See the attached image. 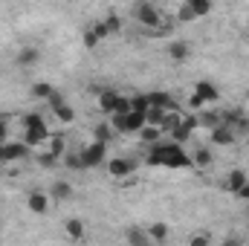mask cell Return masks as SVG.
Returning <instances> with one entry per match:
<instances>
[{"mask_svg": "<svg viewBox=\"0 0 249 246\" xmlns=\"http://www.w3.org/2000/svg\"><path fill=\"white\" fill-rule=\"evenodd\" d=\"M148 162L151 165H165V168H191V154L186 145L168 139V142H154L148 148Z\"/></svg>", "mask_w": 249, "mask_h": 246, "instance_id": "6da1fadb", "label": "cell"}, {"mask_svg": "<svg viewBox=\"0 0 249 246\" xmlns=\"http://www.w3.org/2000/svg\"><path fill=\"white\" fill-rule=\"evenodd\" d=\"M133 18L142 23V26H148L151 32H162V12L154 6V3H148V0H139L136 6H133Z\"/></svg>", "mask_w": 249, "mask_h": 246, "instance_id": "7a4b0ae2", "label": "cell"}, {"mask_svg": "<svg viewBox=\"0 0 249 246\" xmlns=\"http://www.w3.org/2000/svg\"><path fill=\"white\" fill-rule=\"evenodd\" d=\"M23 139H26L32 148H38L41 142H47V139H50V127H47V122H44L38 113L23 116Z\"/></svg>", "mask_w": 249, "mask_h": 246, "instance_id": "3957f363", "label": "cell"}, {"mask_svg": "<svg viewBox=\"0 0 249 246\" xmlns=\"http://www.w3.org/2000/svg\"><path fill=\"white\" fill-rule=\"evenodd\" d=\"M105 157H107V142H99V139H93V142L81 151V159H84L87 168H99V165L105 162Z\"/></svg>", "mask_w": 249, "mask_h": 246, "instance_id": "277c9868", "label": "cell"}, {"mask_svg": "<svg viewBox=\"0 0 249 246\" xmlns=\"http://www.w3.org/2000/svg\"><path fill=\"white\" fill-rule=\"evenodd\" d=\"M3 151H6V162H20V159H26L29 154H32V145L26 142V139H20V142H3Z\"/></svg>", "mask_w": 249, "mask_h": 246, "instance_id": "5b68a950", "label": "cell"}, {"mask_svg": "<svg viewBox=\"0 0 249 246\" xmlns=\"http://www.w3.org/2000/svg\"><path fill=\"white\" fill-rule=\"evenodd\" d=\"M209 136H212V142H214L217 148H229V145H235V139H238V133H235V130H232L226 122L214 124Z\"/></svg>", "mask_w": 249, "mask_h": 246, "instance_id": "8992f818", "label": "cell"}, {"mask_svg": "<svg viewBox=\"0 0 249 246\" xmlns=\"http://www.w3.org/2000/svg\"><path fill=\"white\" fill-rule=\"evenodd\" d=\"M107 174H110L113 180L130 177V174H133V159H127V157H113V159H107Z\"/></svg>", "mask_w": 249, "mask_h": 246, "instance_id": "52a82bcc", "label": "cell"}, {"mask_svg": "<svg viewBox=\"0 0 249 246\" xmlns=\"http://www.w3.org/2000/svg\"><path fill=\"white\" fill-rule=\"evenodd\" d=\"M220 116H223V122L229 124L235 133H249V119L241 107H232V110H226V113H220Z\"/></svg>", "mask_w": 249, "mask_h": 246, "instance_id": "ba28073f", "label": "cell"}, {"mask_svg": "<svg viewBox=\"0 0 249 246\" xmlns=\"http://www.w3.org/2000/svg\"><path fill=\"white\" fill-rule=\"evenodd\" d=\"M50 194H44V191H29V197H26V206H29V211L32 214H47L50 211Z\"/></svg>", "mask_w": 249, "mask_h": 246, "instance_id": "9c48e42d", "label": "cell"}, {"mask_svg": "<svg viewBox=\"0 0 249 246\" xmlns=\"http://www.w3.org/2000/svg\"><path fill=\"white\" fill-rule=\"evenodd\" d=\"M194 93L206 102V105H217V99H220V90H217V84H212V81H197L194 84Z\"/></svg>", "mask_w": 249, "mask_h": 246, "instance_id": "30bf717a", "label": "cell"}, {"mask_svg": "<svg viewBox=\"0 0 249 246\" xmlns=\"http://www.w3.org/2000/svg\"><path fill=\"white\" fill-rule=\"evenodd\" d=\"M188 55H191V47H188L186 41H171L168 44V58L174 64H186Z\"/></svg>", "mask_w": 249, "mask_h": 246, "instance_id": "8fae6325", "label": "cell"}, {"mask_svg": "<svg viewBox=\"0 0 249 246\" xmlns=\"http://www.w3.org/2000/svg\"><path fill=\"white\" fill-rule=\"evenodd\" d=\"M145 113L142 110H127L124 113V133H139L142 127H145Z\"/></svg>", "mask_w": 249, "mask_h": 246, "instance_id": "7c38bea8", "label": "cell"}, {"mask_svg": "<svg viewBox=\"0 0 249 246\" xmlns=\"http://www.w3.org/2000/svg\"><path fill=\"white\" fill-rule=\"evenodd\" d=\"M50 107H53V113H55V119H58L61 124H70V122H75V110H72V107H70V105H67L64 99H58V102H53Z\"/></svg>", "mask_w": 249, "mask_h": 246, "instance_id": "4fadbf2b", "label": "cell"}, {"mask_svg": "<svg viewBox=\"0 0 249 246\" xmlns=\"http://www.w3.org/2000/svg\"><path fill=\"white\" fill-rule=\"evenodd\" d=\"M38 58H41V53H38L35 47H23V50L15 55V64H18V67H35Z\"/></svg>", "mask_w": 249, "mask_h": 246, "instance_id": "5bb4252c", "label": "cell"}, {"mask_svg": "<svg viewBox=\"0 0 249 246\" xmlns=\"http://www.w3.org/2000/svg\"><path fill=\"white\" fill-rule=\"evenodd\" d=\"M116 105H119V93H113V90H102V93H99V107H102V113H113Z\"/></svg>", "mask_w": 249, "mask_h": 246, "instance_id": "9a60e30c", "label": "cell"}, {"mask_svg": "<svg viewBox=\"0 0 249 246\" xmlns=\"http://www.w3.org/2000/svg\"><path fill=\"white\" fill-rule=\"evenodd\" d=\"M212 162H214V157H212L209 148H194V154H191V168H209Z\"/></svg>", "mask_w": 249, "mask_h": 246, "instance_id": "2e32d148", "label": "cell"}, {"mask_svg": "<svg viewBox=\"0 0 249 246\" xmlns=\"http://www.w3.org/2000/svg\"><path fill=\"white\" fill-rule=\"evenodd\" d=\"M29 93H32V99H38V102H47V99H50V96L55 93V87H53L50 81H35Z\"/></svg>", "mask_w": 249, "mask_h": 246, "instance_id": "e0dca14e", "label": "cell"}, {"mask_svg": "<svg viewBox=\"0 0 249 246\" xmlns=\"http://www.w3.org/2000/svg\"><path fill=\"white\" fill-rule=\"evenodd\" d=\"M64 229H67V235L72 238V241H84V220H78V217H70L67 223H64Z\"/></svg>", "mask_w": 249, "mask_h": 246, "instance_id": "ac0fdd59", "label": "cell"}, {"mask_svg": "<svg viewBox=\"0 0 249 246\" xmlns=\"http://www.w3.org/2000/svg\"><path fill=\"white\" fill-rule=\"evenodd\" d=\"M148 238L157 241V244H165V241L171 238V229H168L165 223H151V226H148Z\"/></svg>", "mask_w": 249, "mask_h": 246, "instance_id": "d6986e66", "label": "cell"}, {"mask_svg": "<svg viewBox=\"0 0 249 246\" xmlns=\"http://www.w3.org/2000/svg\"><path fill=\"white\" fill-rule=\"evenodd\" d=\"M50 197L53 200H70L72 197V185L67 183V180H55L53 188H50Z\"/></svg>", "mask_w": 249, "mask_h": 246, "instance_id": "ffe728a7", "label": "cell"}, {"mask_svg": "<svg viewBox=\"0 0 249 246\" xmlns=\"http://www.w3.org/2000/svg\"><path fill=\"white\" fill-rule=\"evenodd\" d=\"M247 180H249V177H247V174H244V171H229V174H226V180H223V188L235 194V191H238L241 185L247 183Z\"/></svg>", "mask_w": 249, "mask_h": 246, "instance_id": "44dd1931", "label": "cell"}, {"mask_svg": "<svg viewBox=\"0 0 249 246\" xmlns=\"http://www.w3.org/2000/svg\"><path fill=\"white\" fill-rule=\"evenodd\" d=\"M160 136H162L160 124H145V127L139 130V139H142L145 145H154V142H160Z\"/></svg>", "mask_w": 249, "mask_h": 246, "instance_id": "7402d4cb", "label": "cell"}, {"mask_svg": "<svg viewBox=\"0 0 249 246\" xmlns=\"http://www.w3.org/2000/svg\"><path fill=\"white\" fill-rule=\"evenodd\" d=\"M124 241L127 244H133V246H145L151 238H148V232H139V229H127L124 232Z\"/></svg>", "mask_w": 249, "mask_h": 246, "instance_id": "603a6c76", "label": "cell"}, {"mask_svg": "<svg viewBox=\"0 0 249 246\" xmlns=\"http://www.w3.org/2000/svg\"><path fill=\"white\" fill-rule=\"evenodd\" d=\"M186 3L194 9V15H197V18H206V15L212 12V6H214L212 0H186Z\"/></svg>", "mask_w": 249, "mask_h": 246, "instance_id": "cb8c5ba5", "label": "cell"}, {"mask_svg": "<svg viewBox=\"0 0 249 246\" xmlns=\"http://www.w3.org/2000/svg\"><path fill=\"white\" fill-rule=\"evenodd\" d=\"M47 142H50V154H55L58 159L67 154V142H64V136H50Z\"/></svg>", "mask_w": 249, "mask_h": 246, "instance_id": "d4e9b609", "label": "cell"}, {"mask_svg": "<svg viewBox=\"0 0 249 246\" xmlns=\"http://www.w3.org/2000/svg\"><path fill=\"white\" fill-rule=\"evenodd\" d=\"M113 133H116V130H113L110 124H96V127H93V139H99V142H110Z\"/></svg>", "mask_w": 249, "mask_h": 246, "instance_id": "484cf974", "label": "cell"}, {"mask_svg": "<svg viewBox=\"0 0 249 246\" xmlns=\"http://www.w3.org/2000/svg\"><path fill=\"white\" fill-rule=\"evenodd\" d=\"M64 165H67L70 171H75V168H78V171H81V168H87V165H84V159H81V154H64Z\"/></svg>", "mask_w": 249, "mask_h": 246, "instance_id": "4316f807", "label": "cell"}, {"mask_svg": "<svg viewBox=\"0 0 249 246\" xmlns=\"http://www.w3.org/2000/svg\"><path fill=\"white\" fill-rule=\"evenodd\" d=\"M148 93H142V96H130V110H142V113H148Z\"/></svg>", "mask_w": 249, "mask_h": 246, "instance_id": "83f0119b", "label": "cell"}, {"mask_svg": "<svg viewBox=\"0 0 249 246\" xmlns=\"http://www.w3.org/2000/svg\"><path fill=\"white\" fill-rule=\"evenodd\" d=\"M177 20H180V23H191V20H197V15H194V9H191L188 3H183L180 12H177Z\"/></svg>", "mask_w": 249, "mask_h": 246, "instance_id": "f1b7e54d", "label": "cell"}, {"mask_svg": "<svg viewBox=\"0 0 249 246\" xmlns=\"http://www.w3.org/2000/svg\"><path fill=\"white\" fill-rule=\"evenodd\" d=\"M99 44H102V38H99V35H96V29L90 26V29L84 32V47H87V50H96Z\"/></svg>", "mask_w": 249, "mask_h": 246, "instance_id": "f546056e", "label": "cell"}, {"mask_svg": "<svg viewBox=\"0 0 249 246\" xmlns=\"http://www.w3.org/2000/svg\"><path fill=\"white\" fill-rule=\"evenodd\" d=\"M105 23H107V29H110V32H119V29H122V18H119V15H107V18H105Z\"/></svg>", "mask_w": 249, "mask_h": 246, "instance_id": "4dcf8cb0", "label": "cell"}, {"mask_svg": "<svg viewBox=\"0 0 249 246\" xmlns=\"http://www.w3.org/2000/svg\"><path fill=\"white\" fill-rule=\"evenodd\" d=\"M93 29H96V35H99V38H102V41H105V38H110V35H113V32H110V29H107V23H105V20H99V23H93Z\"/></svg>", "mask_w": 249, "mask_h": 246, "instance_id": "1f68e13d", "label": "cell"}, {"mask_svg": "<svg viewBox=\"0 0 249 246\" xmlns=\"http://www.w3.org/2000/svg\"><path fill=\"white\" fill-rule=\"evenodd\" d=\"M55 159H58V157H55V154H50V151H47L44 157H38V162H41L44 168H50V165H55Z\"/></svg>", "mask_w": 249, "mask_h": 246, "instance_id": "d6a6232c", "label": "cell"}, {"mask_svg": "<svg viewBox=\"0 0 249 246\" xmlns=\"http://www.w3.org/2000/svg\"><path fill=\"white\" fill-rule=\"evenodd\" d=\"M235 197H238V200H244V203H247L249 200V180L244 185H241V188H238V191H235Z\"/></svg>", "mask_w": 249, "mask_h": 246, "instance_id": "836d02e7", "label": "cell"}, {"mask_svg": "<svg viewBox=\"0 0 249 246\" xmlns=\"http://www.w3.org/2000/svg\"><path fill=\"white\" fill-rule=\"evenodd\" d=\"M191 244L194 246H206V244H212V238H209V235H191Z\"/></svg>", "mask_w": 249, "mask_h": 246, "instance_id": "e575fe53", "label": "cell"}, {"mask_svg": "<svg viewBox=\"0 0 249 246\" xmlns=\"http://www.w3.org/2000/svg\"><path fill=\"white\" fill-rule=\"evenodd\" d=\"M203 105H206V102H203V99H200L197 93H191V99H188V107H194V110H200Z\"/></svg>", "mask_w": 249, "mask_h": 246, "instance_id": "d590c367", "label": "cell"}, {"mask_svg": "<svg viewBox=\"0 0 249 246\" xmlns=\"http://www.w3.org/2000/svg\"><path fill=\"white\" fill-rule=\"evenodd\" d=\"M3 142H9V124H6V119H0V145Z\"/></svg>", "mask_w": 249, "mask_h": 246, "instance_id": "8d00e7d4", "label": "cell"}, {"mask_svg": "<svg viewBox=\"0 0 249 246\" xmlns=\"http://www.w3.org/2000/svg\"><path fill=\"white\" fill-rule=\"evenodd\" d=\"M0 165H6V151H3V145H0Z\"/></svg>", "mask_w": 249, "mask_h": 246, "instance_id": "74e56055", "label": "cell"}, {"mask_svg": "<svg viewBox=\"0 0 249 246\" xmlns=\"http://www.w3.org/2000/svg\"><path fill=\"white\" fill-rule=\"evenodd\" d=\"M247 217H249V200H247Z\"/></svg>", "mask_w": 249, "mask_h": 246, "instance_id": "f35d334b", "label": "cell"}, {"mask_svg": "<svg viewBox=\"0 0 249 246\" xmlns=\"http://www.w3.org/2000/svg\"><path fill=\"white\" fill-rule=\"evenodd\" d=\"M0 229H3V226H0Z\"/></svg>", "mask_w": 249, "mask_h": 246, "instance_id": "ab89813d", "label": "cell"}]
</instances>
